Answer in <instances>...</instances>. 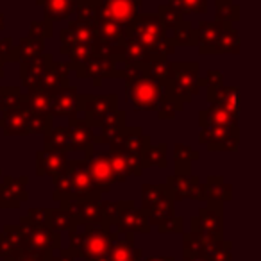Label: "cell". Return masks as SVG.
Instances as JSON below:
<instances>
[{
	"label": "cell",
	"mask_w": 261,
	"mask_h": 261,
	"mask_svg": "<svg viewBox=\"0 0 261 261\" xmlns=\"http://www.w3.org/2000/svg\"><path fill=\"white\" fill-rule=\"evenodd\" d=\"M102 193L97 190L91 179L88 161L70 160L68 167L54 177V200H84V199H100Z\"/></svg>",
	"instance_id": "6da1fadb"
},
{
	"label": "cell",
	"mask_w": 261,
	"mask_h": 261,
	"mask_svg": "<svg viewBox=\"0 0 261 261\" xmlns=\"http://www.w3.org/2000/svg\"><path fill=\"white\" fill-rule=\"evenodd\" d=\"M83 231H70V245L68 252L75 259L90 261L98 256L111 252L113 242L116 240L118 232L106 224H91L83 225Z\"/></svg>",
	"instance_id": "7a4b0ae2"
},
{
	"label": "cell",
	"mask_w": 261,
	"mask_h": 261,
	"mask_svg": "<svg viewBox=\"0 0 261 261\" xmlns=\"http://www.w3.org/2000/svg\"><path fill=\"white\" fill-rule=\"evenodd\" d=\"M127 38H133L138 43H142L147 50L152 54V58H165L175 52V45L172 43L167 29L160 22L158 15H140L127 29Z\"/></svg>",
	"instance_id": "3957f363"
},
{
	"label": "cell",
	"mask_w": 261,
	"mask_h": 261,
	"mask_svg": "<svg viewBox=\"0 0 261 261\" xmlns=\"http://www.w3.org/2000/svg\"><path fill=\"white\" fill-rule=\"evenodd\" d=\"M165 90L170 97L188 104L192 97L202 90L200 83V65L197 61L170 63V77L165 83Z\"/></svg>",
	"instance_id": "277c9868"
},
{
	"label": "cell",
	"mask_w": 261,
	"mask_h": 261,
	"mask_svg": "<svg viewBox=\"0 0 261 261\" xmlns=\"http://www.w3.org/2000/svg\"><path fill=\"white\" fill-rule=\"evenodd\" d=\"M174 197L168 190L167 182L165 185H145L142 186V210L145 211L149 218L150 227H160L172 217H175L174 211Z\"/></svg>",
	"instance_id": "5b68a950"
},
{
	"label": "cell",
	"mask_w": 261,
	"mask_h": 261,
	"mask_svg": "<svg viewBox=\"0 0 261 261\" xmlns=\"http://www.w3.org/2000/svg\"><path fill=\"white\" fill-rule=\"evenodd\" d=\"M165 93V84L145 75L135 83H125V95L130 106L140 111H156Z\"/></svg>",
	"instance_id": "8992f818"
},
{
	"label": "cell",
	"mask_w": 261,
	"mask_h": 261,
	"mask_svg": "<svg viewBox=\"0 0 261 261\" xmlns=\"http://www.w3.org/2000/svg\"><path fill=\"white\" fill-rule=\"evenodd\" d=\"M25 243H23V252L41 254V256H50L52 250L61 249V236L54 232L50 227H36V225L22 222Z\"/></svg>",
	"instance_id": "52a82bcc"
},
{
	"label": "cell",
	"mask_w": 261,
	"mask_h": 261,
	"mask_svg": "<svg viewBox=\"0 0 261 261\" xmlns=\"http://www.w3.org/2000/svg\"><path fill=\"white\" fill-rule=\"evenodd\" d=\"M199 142L202 145H206V149L210 152H236L240 142L238 125L200 129Z\"/></svg>",
	"instance_id": "ba28073f"
},
{
	"label": "cell",
	"mask_w": 261,
	"mask_h": 261,
	"mask_svg": "<svg viewBox=\"0 0 261 261\" xmlns=\"http://www.w3.org/2000/svg\"><path fill=\"white\" fill-rule=\"evenodd\" d=\"M192 231L202 232L213 240H224V207L222 204L207 202L206 207H200L199 215L190 220Z\"/></svg>",
	"instance_id": "9c48e42d"
},
{
	"label": "cell",
	"mask_w": 261,
	"mask_h": 261,
	"mask_svg": "<svg viewBox=\"0 0 261 261\" xmlns=\"http://www.w3.org/2000/svg\"><path fill=\"white\" fill-rule=\"evenodd\" d=\"M140 9L142 0H102L98 18L111 20L127 31L130 23L142 15Z\"/></svg>",
	"instance_id": "30bf717a"
},
{
	"label": "cell",
	"mask_w": 261,
	"mask_h": 261,
	"mask_svg": "<svg viewBox=\"0 0 261 261\" xmlns=\"http://www.w3.org/2000/svg\"><path fill=\"white\" fill-rule=\"evenodd\" d=\"M73 66V65H72ZM79 79H93L95 86H100L104 79H118L122 77V72L116 70V63H113L106 54L98 52L91 59L79 66H73Z\"/></svg>",
	"instance_id": "8fae6325"
},
{
	"label": "cell",
	"mask_w": 261,
	"mask_h": 261,
	"mask_svg": "<svg viewBox=\"0 0 261 261\" xmlns=\"http://www.w3.org/2000/svg\"><path fill=\"white\" fill-rule=\"evenodd\" d=\"M86 161L88 168H90L91 179H93L95 186L98 192L104 195L106 192H109L111 185H115V172H113L111 158H109L108 150H88L86 152Z\"/></svg>",
	"instance_id": "7c38bea8"
},
{
	"label": "cell",
	"mask_w": 261,
	"mask_h": 261,
	"mask_svg": "<svg viewBox=\"0 0 261 261\" xmlns=\"http://www.w3.org/2000/svg\"><path fill=\"white\" fill-rule=\"evenodd\" d=\"M113 229L118 234H135V232H149L150 224L142 207H135L133 200H122V207L113 224Z\"/></svg>",
	"instance_id": "4fadbf2b"
},
{
	"label": "cell",
	"mask_w": 261,
	"mask_h": 261,
	"mask_svg": "<svg viewBox=\"0 0 261 261\" xmlns=\"http://www.w3.org/2000/svg\"><path fill=\"white\" fill-rule=\"evenodd\" d=\"M109 158H111L113 172H115L116 182H125L133 175L143 174V158L142 154L129 152V150L118 149V147H108Z\"/></svg>",
	"instance_id": "5bb4252c"
},
{
	"label": "cell",
	"mask_w": 261,
	"mask_h": 261,
	"mask_svg": "<svg viewBox=\"0 0 261 261\" xmlns=\"http://www.w3.org/2000/svg\"><path fill=\"white\" fill-rule=\"evenodd\" d=\"M118 109V97L115 93L109 95H81L79 111L84 113L91 127H95L104 116Z\"/></svg>",
	"instance_id": "9a60e30c"
},
{
	"label": "cell",
	"mask_w": 261,
	"mask_h": 261,
	"mask_svg": "<svg viewBox=\"0 0 261 261\" xmlns=\"http://www.w3.org/2000/svg\"><path fill=\"white\" fill-rule=\"evenodd\" d=\"M102 54L108 56L113 63H123V65H149L152 59V54L133 38H127L118 47L102 48Z\"/></svg>",
	"instance_id": "2e32d148"
},
{
	"label": "cell",
	"mask_w": 261,
	"mask_h": 261,
	"mask_svg": "<svg viewBox=\"0 0 261 261\" xmlns=\"http://www.w3.org/2000/svg\"><path fill=\"white\" fill-rule=\"evenodd\" d=\"M167 186L174 200H204V182L199 175L192 174H174L168 175Z\"/></svg>",
	"instance_id": "e0dca14e"
},
{
	"label": "cell",
	"mask_w": 261,
	"mask_h": 261,
	"mask_svg": "<svg viewBox=\"0 0 261 261\" xmlns=\"http://www.w3.org/2000/svg\"><path fill=\"white\" fill-rule=\"evenodd\" d=\"M63 207L70 210L77 220V225L106 224L102 199H84V200H63Z\"/></svg>",
	"instance_id": "ac0fdd59"
},
{
	"label": "cell",
	"mask_w": 261,
	"mask_h": 261,
	"mask_svg": "<svg viewBox=\"0 0 261 261\" xmlns=\"http://www.w3.org/2000/svg\"><path fill=\"white\" fill-rule=\"evenodd\" d=\"M125 122H127V116L125 111H122V109H116V111L109 113L108 116H104L95 125L100 129V133L95 136V143H100V145H108V147L113 145L123 135V130L127 129Z\"/></svg>",
	"instance_id": "d6986e66"
},
{
	"label": "cell",
	"mask_w": 261,
	"mask_h": 261,
	"mask_svg": "<svg viewBox=\"0 0 261 261\" xmlns=\"http://www.w3.org/2000/svg\"><path fill=\"white\" fill-rule=\"evenodd\" d=\"M73 43H83V45H102L100 38H98V31L95 25L84 22H70V25L65 31H61V48L68 47Z\"/></svg>",
	"instance_id": "ffe728a7"
},
{
	"label": "cell",
	"mask_w": 261,
	"mask_h": 261,
	"mask_svg": "<svg viewBox=\"0 0 261 261\" xmlns=\"http://www.w3.org/2000/svg\"><path fill=\"white\" fill-rule=\"evenodd\" d=\"M70 140H72V152H88L95 145V133L93 127L88 123L86 118L70 116L68 123Z\"/></svg>",
	"instance_id": "44dd1931"
},
{
	"label": "cell",
	"mask_w": 261,
	"mask_h": 261,
	"mask_svg": "<svg viewBox=\"0 0 261 261\" xmlns=\"http://www.w3.org/2000/svg\"><path fill=\"white\" fill-rule=\"evenodd\" d=\"M70 68H73L70 63H54L45 68L43 77H41L40 90L47 91V93L54 95L56 91H59L61 88L68 86V73Z\"/></svg>",
	"instance_id": "7402d4cb"
},
{
	"label": "cell",
	"mask_w": 261,
	"mask_h": 261,
	"mask_svg": "<svg viewBox=\"0 0 261 261\" xmlns=\"http://www.w3.org/2000/svg\"><path fill=\"white\" fill-rule=\"evenodd\" d=\"M54 61L52 56H38V58L33 59H27L23 61L22 65V79L23 84L29 91H36L40 90V83H41V77H43V72L50 63Z\"/></svg>",
	"instance_id": "603a6c76"
},
{
	"label": "cell",
	"mask_w": 261,
	"mask_h": 261,
	"mask_svg": "<svg viewBox=\"0 0 261 261\" xmlns=\"http://www.w3.org/2000/svg\"><path fill=\"white\" fill-rule=\"evenodd\" d=\"M81 104V95L75 88L65 86L54 93V106H52V115L54 116H77Z\"/></svg>",
	"instance_id": "cb8c5ba5"
},
{
	"label": "cell",
	"mask_w": 261,
	"mask_h": 261,
	"mask_svg": "<svg viewBox=\"0 0 261 261\" xmlns=\"http://www.w3.org/2000/svg\"><path fill=\"white\" fill-rule=\"evenodd\" d=\"M199 125L200 129H213V127H224V125H238V118L232 116L222 106H213L202 109L199 113Z\"/></svg>",
	"instance_id": "d4e9b609"
},
{
	"label": "cell",
	"mask_w": 261,
	"mask_h": 261,
	"mask_svg": "<svg viewBox=\"0 0 261 261\" xmlns=\"http://www.w3.org/2000/svg\"><path fill=\"white\" fill-rule=\"evenodd\" d=\"M68 158L65 152H54V150H41L38 152L36 165L38 175H59L66 167H68Z\"/></svg>",
	"instance_id": "484cf974"
},
{
	"label": "cell",
	"mask_w": 261,
	"mask_h": 261,
	"mask_svg": "<svg viewBox=\"0 0 261 261\" xmlns=\"http://www.w3.org/2000/svg\"><path fill=\"white\" fill-rule=\"evenodd\" d=\"M150 145V136L145 135L140 127H127L123 130V135L113 143V147H118V149L129 150V152L142 154L145 152V149ZM111 147V145H109Z\"/></svg>",
	"instance_id": "4316f807"
},
{
	"label": "cell",
	"mask_w": 261,
	"mask_h": 261,
	"mask_svg": "<svg viewBox=\"0 0 261 261\" xmlns=\"http://www.w3.org/2000/svg\"><path fill=\"white\" fill-rule=\"evenodd\" d=\"M225 23L213 20V22H200L197 27V47H199L200 54H213V47L217 45L218 36H220L222 29Z\"/></svg>",
	"instance_id": "83f0119b"
},
{
	"label": "cell",
	"mask_w": 261,
	"mask_h": 261,
	"mask_svg": "<svg viewBox=\"0 0 261 261\" xmlns=\"http://www.w3.org/2000/svg\"><path fill=\"white\" fill-rule=\"evenodd\" d=\"M232 186L222 175H210L204 182V200L206 202L224 204L231 200Z\"/></svg>",
	"instance_id": "f1b7e54d"
},
{
	"label": "cell",
	"mask_w": 261,
	"mask_h": 261,
	"mask_svg": "<svg viewBox=\"0 0 261 261\" xmlns=\"http://www.w3.org/2000/svg\"><path fill=\"white\" fill-rule=\"evenodd\" d=\"M97 31L98 38H100L102 48H113L122 45L127 40V31L123 27H120L118 23L111 22V20L98 18L97 22Z\"/></svg>",
	"instance_id": "f546056e"
},
{
	"label": "cell",
	"mask_w": 261,
	"mask_h": 261,
	"mask_svg": "<svg viewBox=\"0 0 261 261\" xmlns=\"http://www.w3.org/2000/svg\"><path fill=\"white\" fill-rule=\"evenodd\" d=\"M25 182H27V177H22V179H8L2 188V193H0V206L4 207H18L22 200L27 199V192H25Z\"/></svg>",
	"instance_id": "4dcf8cb0"
},
{
	"label": "cell",
	"mask_w": 261,
	"mask_h": 261,
	"mask_svg": "<svg viewBox=\"0 0 261 261\" xmlns=\"http://www.w3.org/2000/svg\"><path fill=\"white\" fill-rule=\"evenodd\" d=\"M240 47H242V40H240L238 31L232 27V23H225L222 29L220 36H218L217 45L213 47V54H231L238 56Z\"/></svg>",
	"instance_id": "1f68e13d"
},
{
	"label": "cell",
	"mask_w": 261,
	"mask_h": 261,
	"mask_svg": "<svg viewBox=\"0 0 261 261\" xmlns=\"http://www.w3.org/2000/svg\"><path fill=\"white\" fill-rule=\"evenodd\" d=\"M38 4L45 6V16L48 22H59L72 15L77 0H38Z\"/></svg>",
	"instance_id": "d6a6232c"
},
{
	"label": "cell",
	"mask_w": 261,
	"mask_h": 261,
	"mask_svg": "<svg viewBox=\"0 0 261 261\" xmlns=\"http://www.w3.org/2000/svg\"><path fill=\"white\" fill-rule=\"evenodd\" d=\"M45 150L54 152H72V140H70L68 127H56L45 135Z\"/></svg>",
	"instance_id": "836d02e7"
},
{
	"label": "cell",
	"mask_w": 261,
	"mask_h": 261,
	"mask_svg": "<svg viewBox=\"0 0 261 261\" xmlns=\"http://www.w3.org/2000/svg\"><path fill=\"white\" fill-rule=\"evenodd\" d=\"M47 227H50L54 232H63V231H73L77 227V220L73 217V213L66 207H59V210H48V218H47Z\"/></svg>",
	"instance_id": "e575fe53"
},
{
	"label": "cell",
	"mask_w": 261,
	"mask_h": 261,
	"mask_svg": "<svg viewBox=\"0 0 261 261\" xmlns=\"http://www.w3.org/2000/svg\"><path fill=\"white\" fill-rule=\"evenodd\" d=\"M100 6L102 0H77L75 9H73V13L77 15V22H84L97 27Z\"/></svg>",
	"instance_id": "d590c367"
},
{
	"label": "cell",
	"mask_w": 261,
	"mask_h": 261,
	"mask_svg": "<svg viewBox=\"0 0 261 261\" xmlns=\"http://www.w3.org/2000/svg\"><path fill=\"white\" fill-rule=\"evenodd\" d=\"M170 40L175 47H197V29L186 20H182L175 29H172Z\"/></svg>",
	"instance_id": "8d00e7d4"
},
{
	"label": "cell",
	"mask_w": 261,
	"mask_h": 261,
	"mask_svg": "<svg viewBox=\"0 0 261 261\" xmlns=\"http://www.w3.org/2000/svg\"><path fill=\"white\" fill-rule=\"evenodd\" d=\"M200 154L192 150V147L185 143H175L174 145V160H175V174H190V163L197 161Z\"/></svg>",
	"instance_id": "74e56055"
},
{
	"label": "cell",
	"mask_w": 261,
	"mask_h": 261,
	"mask_svg": "<svg viewBox=\"0 0 261 261\" xmlns=\"http://www.w3.org/2000/svg\"><path fill=\"white\" fill-rule=\"evenodd\" d=\"M167 143H160V145H149L143 152V170L150 167L158 168H167Z\"/></svg>",
	"instance_id": "f35d334b"
},
{
	"label": "cell",
	"mask_w": 261,
	"mask_h": 261,
	"mask_svg": "<svg viewBox=\"0 0 261 261\" xmlns=\"http://www.w3.org/2000/svg\"><path fill=\"white\" fill-rule=\"evenodd\" d=\"M158 18H160V22L163 23V27L167 31H172V29H175V27L179 25V23L182 22V13L179 11L175 6H172L170 2H167V4H160L158 6Z\"/></svg>",
	"instance_id": "ab89813d"
},
{
	"label": "cell",
	"mask_w": 261,
	"mask_h": 261,
	"mask_svg": "<svg viewBox=\"0 0 261 261\" xmlns=\"http://www.w3.org/2000/svg\"><path fill=\"white\" fill-rule=\"evenodd\" d=\"M217 20L224 23H234L240 20V6L232 0H215Z\"/></svg>",
	"instance_id": "60d3db41"
},
{
	"label": "cell",
	"mask_w": 261,
	"mask_h": 261,
	"mask_svg": "<svg viewBox=\"0 0 261 261\" xmlns=\"http://www.w3.org/2000/svg\"><path fill=\"white\" fill-rule=\"evenodd\" d=\"M182 109H185V104H182L181 100H177V98L165 93L163 100L158 106L156 113L160 120H174L175 116H177V113H182Z\"/></svg>",
	"instance_id": "b9f144b4"
},
{
	"label": "cell",
	"mask_w": 261,
	"mask_h": 261,
	"mask_svg": "<svg viewBox=\"0 0 261 261\" xmlns=\"http://www.w3.org/2000/svg\"><path fill=\"white\" fill-rule=\"evenodd\" d=\"M147 75L165 84L170 77V61L165 58H152L147 65Z\"/></svg>",
	"instance_id": "7bdbcfd3"
},
{
	"label": "cell",
	"mask_w": 261,
	"mask_h": 261,
	"mask_svg": "<svg viewBox=\"0 0 261 261\" xmlns=\"http://www.w3.org/2000/svg\"><path fill=\"white\" fill-rule=\"evenodd\" d=\"M43 40H33V38H25V40H22V43H20L18 47V56L22 59H33V58H38V56H41V52H43Z\"/></svg>",
	"instance_id": "ee69618b"
},
{
	"label": "cell",
	"mask_w": 261,
	"mask_h": 261,
	"mask_svg": "<svg viewBox=\"0 0 261 261\" xmlns=\"http://www.w3.org/2000/svg\"><path fill=\"white\" fill-rule=\"evenodd\" d=\"M172 6L185 13H195V15H204L207 13V0H168Z\"/></svg>",
	"instance_id": "f6af8a7d"
},
{
	"label": "cell",
	"mask_w": 261,
	"mask_h": 261,
	"mask_svg": "<svg viewBox=\"0 0 261 261\" xmlns=\"http://www.w3.org/2000/svg\"><path fill=\"white\" fill-rule=\"evenodd\" d=\"M50 118L52 116H45V115H36V113L31 111L29 115V122H27V133H45L47 135L50 127Z\"/></svg>",
	"instance_id": "bcb514c9"
},
{
	"label": "cell",
	"mask_w": 261,
	"mask_h": 261,
	"mask_svg": "<svg viewBox=\"0 0 261 261\" xmlns=\"http://www.w3.org/2000/svg\"><path fill=\"white\" fill-rule=\"evenodd\" d=\"M120 207H122V200H104L102 199V211H104V222L106 225H111L115 224L116 217L120 213Z\"/></svg>",
	"instance_id": "7dc6e473"
},
{
	"label": "cell",
	"mask_w": 261,
	"mask_h": 261,
	"mask_svg": "<svg viewBox=\"0 0 261 261\" xmlns=\"http://www.w3.org/2000/svg\"><path fill=\"white\" fill-rule=\"evenodd\" d=\"M147 75V65H125L122 70V79L125 83H135Z\"/></svg>",
	"instance_id": "c3c4849f"
},
{
	"label": "cell",
	"mask_w": 261,
	"mask_h": 261,
	"mask_svg": "<svg viewBox=\"0 0 261 261\" xmlns=\"http://www.w3.org/2000/svg\"><path fill=\"white\" fill-rule=\"evenodd\" d=\"M52 36V25L50 22H33L31 23V33L29 38L33 40H45V38Z\"/></svg>",
	"instance_id": "681fc988"
},
{
	"label": "cell",
	"mask_w": 261,
	"mask_h": 261,
	"mask_svg": "<svg viewBox=\"0 0 261 261\" xmlns=\"http://www.w3.org/2000/svg\"><path fill=\"white\" fill-rule=\"evenodd\" d=\"M156 229L161 234H167V232H182L185 231V218L172 217L170 220H167L165 224H161L160 227H156Z\"/></svg>",
	"instance_id": "f907efd6"
},
{
	"label": "cell",
	"mask_w": 261,
	"mask_h": 261,
	"mask_svg": "<svg viewBox=\"0 0 261 261\" xmlns=\"http://www.w3.org/2000/svg\"><path fill=\"white\" fill-rule=\"evenodd\" d=\"M47 218H48V210H31L23 220L31 225H36V227H43L47 225Z\"/></svg>",
	"instance_id": "816d5d0a"
},
{
	"label": "cell",
	"mask_w": 261,
	"mask_h": 261,
	"mask_svg": "<svg viewBox=\"0 0 261 261\" xmlns=\"http://www.w3.org/2000/svg\"><path fill=\"white\" fill-rule=\"evenodd\" d=\"M200 83L206 88L222 86V84H224V73H222L220 70H210V72H206V75L200 77Z\"/></svg>",
	"instance_id": "f5cc1de1"
},
{
	"label": "cell",
	"mask_w": 261,
	"mask_h": 261,
	"mask_svg": "<svg viewBox=\"0 0 261 261\" xmlns=\"http://www.w3.org/2000/svg\"><path fill=\"white\" fill-rule=\"evenodd\" d=\"M231 242L229 240H222L220 247L215 252V256L211 257V261H232V249Z\"/></svg>",
	"instance_id": "db71d44e"
},
{
	"label": "cell",
	"mask_w": 261,
	"mask_h": 261,
	"mask_svg": "<svg viewBox=\"0 0 261 261\" xmlns=\"http://www.w3.org/2000/svg\"><path fill=\"white\" fill-rule=\"evenodd\" d=\"M13 261H48V256H41V254H33V252H22Z\"/></svg>",
	"instance_id": "11a10c76"
},
{
	"label": "cell",
	"mask_w": 261,
	"mask_h": 261,
	"mask_svg": "<svg viewBox=\"0 0 261 261\" xmlns=\"http://www.w3.org/2000/svg\"><path fill=\"white\" fill-rule=\"evenodd\" d=\"M143 261H175V259L172 256H163V257L150 256V257H147V259H143Z\"/></svg>",
	"instance_id": "9f6ffc18"
},
{
	"label": "cell",
	"mask_w": 261,
	"mask_h": 261,
	"mask_svg": "<svg viewBox=\"0 0 261 261\" xmlns=\"http://www.w3.org/2000/svg\"><path fill=\"white\" fill-rule=\"evenodd\" d=\"M182 261H210L204 256H182Z\"/></svg>",
	"instance_id": "6f0895ef"
}]
</instances>
